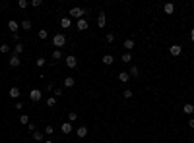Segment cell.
Returning <instances> with one entry per match:
<instances>
[{
	"instance_id": "44dd1931",
	"label": "cell",
	"mask_w": 194,
	"mask_h": 143,
	"mask_svg": "<svg viewBox=\"0 0 194 143\" xmlns=\"http://www.w3.org/2000/svg\"><path fill=\"white\" fill-rule=\"evenodd\" d=\"M183 110H185V114H192V112H194V105H190V102H188V105L183 106Z\"/></svg>"
},
{
	"instance_id": "7bdbcfd3",
	"label": "cell",
	"mask_w": 194,
	"mask_h": 143,
	"mask_svg": "<svg viewBox=\"0 0 194 143\" xmlns=\"http://www.w3.org/2000/svg\"><path fill=\"white\" fill-rule=\"evenodd\" d=\"M188 126H190V128H194V118H190V120H188Z\"/></svg>"
},
{
	"instance_id": "6da1fadb",
	"label": "cell",
	"mask_w": 194,
	"mask_h": 143,
	"mask_svg": "<svg viewBox=\"0 0 194 143\" xmlns=\"http://www.w3.org/2000/svg\"><path fill=\"white\" fill-rule=\"evenodd\" d=\"M52 45H55V46H64V45H66V35L56 33L55 37H52Z\"/></svg>"
},
{
	"instance_id": "f1b7e54d",
	"label": "cell",
	"mask_w": 194,
	"mask_h": 143,
	"mask_svg": "<svg viewBox=\"0 0 194 143\" xmlns=\"http://www.w3.org/2000/svg\"><path fill=\"white\" fill-rule=\"evenodd\" d=\"M19 122H22V124H29V116L27 114H19Z\"/></svg>"
},
{
	"instance_id": "ba28073f",
	"label": "cell",
	"mask_w": 194,
	"mask_h": 143,
	"mask_svg": "<svg viewBox=\"0 0 194 143\" xmlns=\"http://www.w3.org/2000/svg\"><path fill=\"white\" fill-rule=\"evenodd\" d=\"M76 64H78V60H76V56H66V66L68 68H76Z\"/></svg>"
},
{
	"instance_id": "ab89813d",
	"label": "cell",
	"mask_w": 194,
	"mask_h": 143,
	"mask_svg": "<svg viewBox=\"0 0 194 143\" xmlns=\"http://www.w3.org/2000/svg\"><path fill=\"white\" fill-rule=\"evenodd\" d=\"M12 39H14L16 43H22V41H19V35H18V33H14V35H12Z\"/></svg>"
},
{
	"instance_id": "f35d334b",
	"label": "cell",
	"mask_w": 194,
	"mask_h": 143,
	"mask_svg": "<svg viewBox=\"0 0 194 143\" xmlns=\"http://www.w3.org/2000/svg\"><path fill=\"white\" fill-rule=\"evenodd\" d=\"M16 108H18V110H22V108H23V102L18 101V102H16Z\"/></svg>"
},
{
	"instance_id": "7402d4cb",
	"label": "cell",
	"mask_w": 194,
	"mask_h": 143,
	"mask_svg": "<svg viewBox=\"0 0 194 143\" xmlns=\"http://www.w3.org/2000/svg\"><path fill=\"white\" fill-rule=\"evenodd\" d=\"M47 106H49V108H52V106H56V97H52V95H51V97L47 99Z\"/></svg>"
},
{
	"instance_id": "9c48e42d",
	"label": "cell",
	"mask_w": 194,
	"mask_h": 143,
	"mask_svg": "<svg viewBox=\"0 0 194 143\" xmlns=\"http://www.w3.org/2000/svg\"><path fill=\"white\" fill-rule=\"evenodd\" d=\"M8 29L12 31V35H14V33H18V29H19L18 21H14V19H10V21H8Z\"/></svg>"
},
{
	"instance_id": "8fae6325",
	"label": "cell",
	"mask_w": 194,
	"mask_h": 143,
	"mask_svg": "<svg viewBox=\"0 0 194 143\" xmlns=\"http://www.w3.org/2000/svg\"><path fill=\"white\" fill-rule=\"evenodd\" d=\"M119 81L120 83H128L130 81V74H128V72H120V74H119Z\"/></svg>"
},
{
	"instance_id": "5bb4252c",
	"label": "cell",
	"mask_w": 194,
	"mask_h": 143,
	"mask_svg": "<svg viewBox=\"0 0 194 143\" xmlns=\"http://www.w3.org/2000/svg\"><path fill=\"white\" fill-rule=\"evenodd\" d=\"M163 12H165V14H173V12H175V4H173V2H167V4L163 6Z\"/></svg>"
},
{
	"instance_id": "7a4b0ae2",
	"label": "cell",
	"mask_w": 194,
	"mask_h": 143,
	"mask_svg": "<svg viewBox=\"0 0 194 143\" xmlns=\"http://www.w3.org/2000/svg\"><path fill=\"white\" fill-rule=\"evenodd\" d=\"M29 99H31L33 102H39L43 99V91L41 89H31V91H29Z\"/></svg>"
},
{
	"instance_id": "d6986e66",
	"label": "cell",
	"mask_w": 194,
	"mask_h": 143,
	"mask_svg": "<svg viewBox=\"0 0 194 143\" xmlns=\"http://www.w3.org/2000/svg\"><path fill=\"white\" fill-rule=\"evenodd\" d=\"M101 62H103L105 66H111L115 60H113V56H111V54H105V56H103V60H101Z\"/></svg>"
},
{
	"instance_id": "8d00e7d4",
	"label": "cell",
	"mask_w": 194,
	"mask_h": 143,
	"mask_svg": "<svg viewBox=\"0 0 194 143\" xmlns=\"http://www.w3.org/2000/svg\"><path fill=\"white\" fill-rule=\"evenodd\" d=\"M105 39H107V43H113V41H115V35H113V33H109Z\"/></svg>"
},
{
	"instance_id": "484cf974",
	"label": "cell",
	"mask_w": 194,
	"mask_h": 143,
	"mask_svg": "<svg viewBox=\"0 0 194 143\" xmlns=\"http://www.w3.org/2000/svg\"><path fill=\"white\" fill-rule=\"evenodd\" d=\"M47 37H49V31H47V29H39V39H43V41H45Z\"/></svg>"
},
{
	"instance_id": "83f0119b",
	"label": "cell",
	"mask_w": 194,
	"mask_h": 143,
	"mask_svg": "<svg viewBox=\"0 0 194 143\" xmlns=\"http://www.w3.org/2000/svg\"><path fill=\"white\" fill-rule=\"evenodd\" d=\"M18 6H19V10H25V8L29 6V2H27V0H19V2H18Z\"/></svg>"
},
{
	"instance_id": "ffe728a7",
	"label": "cell",
	"mask_w": 194,
	"mask_h": 143,
	"mask_svg": "<svg viewBox=\"0 0 194 143\" xmlns=\"http://www.w3.org/2000/svg\"><path fill=\"white\" fill-rule=\"evenodd\" d=\"M140 75V68L138 66H132V68H130V78H138Z\"/></svg>"
},
{
	"instance_id": "f546056e",
	"label": "cell",
	"mask_w": 194,
	"mask_h": 143,
	"mask_svg": "<svg viewBox=\"0 0 194 143\" xmlns=\"http://www.w3.org/2000/svg\"><path fill=\"white\" fill-rule=\"evenodd\" d=\"M45 134H49V135H52V134H55V128H52V126H51V124H47V126H45Z\"/></svg>"
},
{
	"instance_id": "7c38bea8",
	"label": "cell",
	"mask_w": 194,
	"mask_h": 143,
	"mask_svg": "<svg viewBox=\"0 0 194 143\" xmlns=\"http://www.w3.org/2000/svg\"><path fill=\"white\" fill-rule=\"evenodd\" d=\"M76 135H78L80 139H82V137H86V135H88V128H86V126H80V128L76 129Z\"/></svg>"
},
{
	"instance_id": "e0dca14e",
	"label": "cell",
	"mask_w": 194,
	"mask_h": 143,
	"mask_svg": "<svg viewBox=\"0 0 194 143\" xmlns=\"http://www.w3.org/2000/svg\"><path fill=\"white\" fill-rule=\"evenodd\" d=\"M22 52H23V43H16V45H14V54L19 56Z\"/></svg>"
},
{
	"instance_id": "4fadbf2b",
	"label": "cell",
	"mask_w": 194,
	"mask_h": 143,
	"mask_svg": "<svg viewBox=\"0 0 194 143\" xmlns=\"http://www.w3.org/2000/svg\"><path fill=\"white\" fill-rule=\"evenodd\" d=\"M60 25H62V29H70V27H72V19H70V18H62V19H60Z\"/></svg>"
},
{
	"instance_id": "1f68e13d",
	"label": "cell",
	"mask_w": 194,
	"mask_h": 143,
	"mask_svg": "<svg viewBox=\"0 0 194 143\" xmlns=\"http://www.w3.org/2000/svg\"><path fill=\"white\" fill-rule=\"evenodd\" d=\"M122 62H132V54H130V52H124V54H122Z\"/></svg>"
},
{
	"instance_id": "4dcf8cb0",
	"label": "cell",
	"mask_w": 194,
	"mask_h": 143,
	"mask_svg": "<svg viewBox=\"0 0 194 143\" xmlns=\"http://www.w3.org/2000/svg\"><path fill=\"white\" fill-rule=\"evenodd\" d=\"M132 95H134V93L130 91V89H124V91H122V97L124 99H132Z\"/></svg>"
},
{
	"instance_id": "3957f363",
	"label": "cell",
	"mask_w": 194,
	"mask_h": 143,
	"mask_svg": "<svg viewBox=\"0 0 194 143\" xmlns=\"http://www.w3.org/2000/svg\"><path fill=\"white\" fill-rule=\"evenodd\" d=\"M89 10H83V8H72L70 10V16L72 18H78V19H82V16H86Z\"/></svg>"
},
{
	"instance_id": "836d02e7",
	"label": "cell",
	"mask_w": 194,
	"mask_h": 143,
	"mask_svg": "<svg viewBox=\"0 0 194 143\" xmlns=\"http://www.w3.org/2000/svg\"><path fill=\"white\" fill-rule=\"evenodd\" d=\"M0 52H2V54H8V52H10V46L8 45H0Z\"/></svg>"
},
{
	"instance_id": "b9f144b4",
	"label": "cell",
	"mask_w": 194,
	"mask_h": 143,
	"mask_svg": "<svg viewBox=\"0 0 194 143\" xmlns=\"http://www.w3.org/2000/svg\"><path fill=\"white\" fill-rule=\"evenodd\" d=\"M190 41H194V27L190 29Z\"/></svg>"
},
{
	"instance_id": "d4e9b609",
	"label": "cell",
	"mask_w": 194,
	"mask_h": 143,
	"mask_svg": "<svg viewBox=\"0 0 194 143\" xmlns=\"http://www.w3.org/2000/svg\"><path fill=\"white\" fill-rule=\"evenodd\" d=\"M45 64H47V60H45V58H43V56H39L37 60H35V66H37V68H43V66H45Z\"/></svg>"
},
{
	"instance_id": "8992f818",
	"label": "cell",
	"mask_w": 194,
	"mask_h": 143,
	"mask_svg": "<svg viewBox=\"0 0 194 143\" xmlns=\"http://www.w3.org/2000/svg\"><path fill=\"white\" fill-rule=\"evenodd\" d=\"M72 129H74V126L70 124V122H64V124L60 126V132H62V134H66V135L72 134Z\"/></svg>"
},
{
	"instance_id": "ac0fdd59",
	"label": "cell",
	"mask_w": 194,
	"mask_h": 143,
	"mask_svg": "<svg viewBox=\"0 0 194 143\" xmlns=\"http://www.w3.org/2000/svg\"><path fill=\"white\" fill-rule=\"evenodd\" d=\"M122 46L126 48V52H130L132 48H134V41H132V39H126V41H124V45H122Z\"/></svg>"
},
{
	"instance_id": "d6a6232c",
	"label": "cell",
	"mask_w": 194,
	"mask_h": 143,
	"mask_svg": "<svg viewBox=\"0 0 194 143\" xmlns=\"http://www.w3.org/2000/svg\"><path fill=\"white\" fill-rule=\"evenodd\" d=\"M64 95V89H55L52 91V97H62Z\"/></svg>"
},
{
	"instance_id": "30bf717a",
	"label": "cell",
	"mask_w": 194,
	"mask_h": 143,
	"mask_svg": "<svg viewBox=\"0 0 194 143\" xmlns=\"http://www.w3.org/2000/svg\"><path fill=\"white\" fill-rule=\"evenodd\" d=\"M74 85H76V79L74 78H70V75H68V78H64V87L66 89H72Z\"/></svg>"
},
{
	"instance_id": "603a6c76",
	"label": "cell",
	"mask_w": 194,
	"mask_h": 143,
	"mask_svg": "<svg viewBox=\"0 0 194 143\" xmlns=\"http://www.w3.org/2000/svg\"><path fill=\"white\" fill-rule=\"evenodd\" d=\"M22 29L29 31V29H31V19H23V21H22Z\"/></svg>"
},
{
	"instance_id": "60d3db41",
	"label": "cell",
	"mask_w": 194,
	"mask_h": 143,
	"mask_svg": "<svg viewBox=\"0 0 194 143\" xmlns=\"http://www.w3.org/2000/svg\"><path fill=\"white\" fill-rule=\"evenodd\" d=\"M47 91H49V93L55 91V85H52V83H49V85H47Z\"/></svg>"
},
{
	"instance_id": "9a60e30c",
	"label": "cell",
	"mask_w": 194,
	"mask_h": 143,
	"mask_svg": "<svg viewBox=\"0 0 194 143\" xmlns=\"http://www.w3.org/2000/svg\"><path fill=\"white\" fill-rule=\"evenodd\" d=\"M76 25H78V29L80 31H86V29H88V19H78V23H76Z\"/></svg>"
},
{
	"instance_id": "d590c367",
	"label": "cell",
	"mask_w": 194,
	"mask_h": 143,
	"mask_svg": "<svg viewBox=\"0 0 194 143\" xmlns=\"http://www.w3.org/2000/svg\"><path fill=\"white\" fill-rule=\"evenodd\" d=\"M68 120H70V122H74V120H78V114H76V112H74V110H72V112H70V114H68Z\"/></svg>"
},
{
	"instance_id": "52a82bcc",
	"label": "cell",
	"mask_w": 194,
	"mask_h": 143,
	"mask_svg": "<svg viewBox=\"0 0 194 143\" xmlns=\"http://www.w3.org/2000/svg\"><path fill=\"white\" fill-rule=\"evenodd\" d=\"M8 64L12 66V68H19V64H22V62H19V56L12 54V56H10V60H8Z\"/></svg>"
},
{
	"instance_id": "74e56055",
	"label": "cell",
	"mask_w": 194,
	"mask_h": 143,
	"mask_svg": "<svg viewBox=\"0 0 194 143\" xmlns=\"http://www.w3.org/2000/svg\"><path fill=\"white\" fill-rule=\"evenodd\" d=\"M27 129L31 132V134H33V132H37V129H35V124H27Z\"/></svg>"
},
{
	"instance_id": "cb8c5ba5",
	"label": "cell",
	"mask_w": 194,
	"mask_h": 143,
	"mask_svg": "<svg viewBox=\"0 0 194 143\" xmlns=\"http://www.w3.org/2000/svg\"><path fill=\"white\" fill-rule=\"evenodd\" d=\"M60 58H62V51H60V48L52 51V60H60Z\"/></svg>"
},
{
	"instance_id": "5b68a950",
	"label": "cell",
	"mask_w": 194,
	"mask_h": 143,
	"mask_svg": "<svg viewBox=\"0 0 194 143\" xmlns=\"http://www.w3.org/2000/svg\"><path fill=\"white\" fill-rule=\"evenodd\" d=\"M180 52H183V46H180V45L169 46V54H171V56H180Z\"/></svg>"
},
{
	"instance_id": "e575fe53",
	"label": "cell",
	"mask_w": 194,
	"mask_h": 143,
	"mask_svg": "<svg viewBox=\"0 0 194 143\" xmlns=\"http://www.w3.org/2000/svg\"><path fill=\"white\" fill-rule=\"evenodd\" d=\"M41 4H43L41 0H31V2H29V6H33V8H39Z\"/></svg>"
},
{
	"instance_id": "4316f807",
	"label": "cell",
	"mask_w": 194,
	"mask_h": 143,
	"mask_svg": "<svg viewBox=\"0 0 194 143\" xmlns=\"http://www.w3.org/2000/svg\"><path fill=\"white\" fill-rule=\"evenodd\" d=\"M33 139H35V141H45V139H43V134H41V132H33Z\"/></svg>"
},
{
	"instance_id": "277c9868",
	"label": "cell",
	"mask_w": 194,
	"mask_h": 143,
	"mask_svg": "<svg viewBox=\"0 0 194 143\" xmlns=\"http://www.w3.org/2000/svg\"><path fill=\"white\" fill-rule=\"evenodd\" d=\"M97 25H99L101 29L107 25V16H105V12H99V14H97Z\"/></svg>"
},
{
	"instance_id": "ee69618b",
	"label": "cell",
	"mask_w": 194,
	"mask_h": 143,
	"mask_svg": "<svg viewBox=\"0 0 194 143\" xmlns=\"http://www.w3.org/2000/svg\"><path fill=\"white\" fill-rule=\"evenodd\" d=\"M43 143H52V139H45V141H43Z\"/></svg>"
},
{
	"instance_id": "2e32d148",
	"label": "cell",
	"mask_w": 194,
	"mask_h": 143,
	"mask_svg": "<svg viewBox=\"0 0 194 143\" xmlns=\"http://www.w3.org/2000/svg\"><path fill=\"white\" fill-rule=\"evenodd\" d=\"M8 95H10L12 99H19V89H18V87H10Z\"/></svg>"
}]
</instances>
